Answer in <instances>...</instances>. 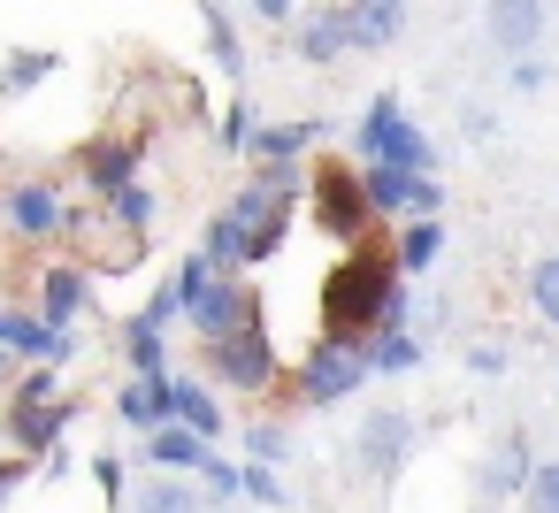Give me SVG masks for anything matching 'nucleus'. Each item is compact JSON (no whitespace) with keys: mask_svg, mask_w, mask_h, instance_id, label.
<instances>
[{"mask_svg":"<svg viewBox=\"0 0 559 513\" xmlns=\"http://www.w3.org/2000/svg\"><path fill=\"white\" fill-rule=\"evenodd\" d=\"M429 360L421 330H391V337H368V375H414Z\"/></svg>","mask_w":559,"mask_h":513,"instance_id":"obj_28","label":"nucleus"},{"mask_svg":"<svg viewBox=\"0 0 559 513\" xmlns=\"http://www.w3.org/2000/svg\"><path fill=\"white\" fill-rule=\"evenodd\" d=\"M146 460H154L162 475H192V467H207V460H215V444H200L192 429H177V421H169V429H154V437H146Z\"/></svg>","mask_w":559,"mask_h":513,"instance_id":"obj_25","label":"nucleus"},{"mask_svg":"<svg viewBox=\"0 0 559 513\" xmlns=\"http://www.w3.org/2000/svg\"><path fill=\"white\" fill-rule=\"evenodd\" d=\"M292 55H299L307 70H330V62H345V55H353V9H314V16H299V32H292Z\"/></svg>","mask_w":559,"mask_h":513,"instance_id":"obj_13","label":"nucleus"},{"mask_svg":"<svg viewBox=\"0 0 559 513\" xmlns=\"http://www.w3.org/2000/svg\"><path fill=\"white\" fill-rule=\"evenodd\" d=\"M399 123H406V93H376V100L360 108V123H353V169L376 162V146H383Z\"/></svg>","mask_w":559,"mask_h":513,"instance_id":"obj_23","label":"nucleus"},{"mask_svg":"<svg viewBox=\"0 0 559 513\" xmlns=\"http://www.w3.org/2000/svg\"><path fill=\"white\" fill-rule=\"evenodd\" d=\"M200 498H207V505H230V498H246V460H223V452H215V460L200 467Z\"/></svg>","mask_w":559,"mask_h":513,"instance_id":"obj_32","label":"nucleus"},{"mask_svg":"<svg viewBox=\"0 0 559 513\" xmlns=\"http://www.w3.org/2000/svg\"><path fill=\"white\" fill-rule=\"evenodd\" d=\"M467 375H506V345H467Z\"/></svg>","mask_w":559,"mask_h":513,"instance_id":"obj_42","label":"nucleus"},{"mask_svg":"<svg viewBox=\"0 0 559 513\" xmlns=\"http://www.w3.org/2000/svg\"><path fill=\"white\" fill-rule=\"evenodd\" d=\"M55 70H62L55 47H9V55H0V100H32Z\"/></svg>","mask_w":559,"mask_h":513,"instance_id":"obj_19","label":"nucleus"},{"mask_svg":"<svg viewBox=\"0 0 559 513\" xmlns=\"http://www.w3.org/2000/svg\"><path fill=\"white\" fill-rule=\"evenodd\" d=\"M16 391V353H0V398Z\"/></svg>","mask_w":559,"mask_h":513,"instance_id":"obj_44","label":"nucleus"},{"mask_svg":"<svg viewBox=\"0 0 559 513\" xmlns=\"http://www.w3.org/2000/svg\"><path fill=\"white\" fill-rule=\"evenodd\" d=\"M108 414H116L123 429H139V437H154V429L169 421V375H162V383H139V375H123V383L108 391Z\"/></svg>","mask_w":559,"mask_h":513,"instance_id":"obj_15","label":"nucleus"},{"mask_svg":"<svg viewBox=\"0 0 559 513\" xmlns=\"http://www.w3.org/2000/svg\"><path fill=\"white\" fill-rule=\"evenodd\" d=\"M246 322H261V299H253L246 276H215V284L200 291V307L185 314V330H192L200 345H223V337H238Z\"/></svg>","mask_w":559,"mask_h":513,"instance_id":"obj_9","label":"nucleus"},{"mask_svg":"<svg viewBox=\"0 0 559 513\" xmlns=\"http://www.w3.org/2000/svg\"><path fill=\"white\" fill-rule=\"evenodd\" d=\"M253 131H261L253 100H246V93H230V108L215 116V146H223V154H246V146H253Z\"/></svg>","mask_w":559,"mask_h":513,"instance_id":"obj_29","label":"nucleus"},{"mask_svg":"<svg viewBox=\"0 0 559 513\" xmlns=\"http://www.w3.org/2000/svg\"><path fill=\"white\" fill-rule=\"evenodd\" d=\"M246 460L253 467H284L292 460V429L284 421H246Z\"/></svg>","mask_w":559,"mask_h":513,"instance_id":"obj_31","label":"nucleus"},{"mask_svg":"<svg viewBox=\"0 0 559 513\" xmlns=\"http://www.w3.org/2000/svg\"><path fill=\"white\" fill-rule=\"evenodd\" d=\"M513 93H521V100H536V93H551V62H544V55H528V62H513Z\"/></svg>","mask_w":559,"mask_h":513,"instance_id":"obj_39","label":"nucleus"},{"mask_svg":"<svg viewBox=\"0 0 559 513\" xmlns=\"http://www.w3.org/2000/svg\"><path fill=\"white\" fill-rule=\"evenodd\" d=\"M154 215H162L154 184H131V192H123V200L108 207V223H116V230H131V238H146V230H154Z\"/></svg>","mask_w":559,"mask_h":513,"instance_id":"obj_30","label":"nucleus"},{"mask_svg":"<svg viewBox=\"0 0 559 513\" xmlns=\"http://www.w3.org/2000/svg\"><path fill=\"white\" fill-rule=\"evenodd\" d=\"M116 337H123V360H131V375H139V383H162V375H177V368H169V337L139 330L131 314H123V330H116Z\"/></svg>","mask_w":559,"mask_h":513,"instance_id":"obj_27","label":"nucleus"},{"mask_svg":"<svg viewBox=\"0 0 559 513\" xmlns=\"http://www.w3.org/2000/svg\"><path fill=\"white\" fill-rule=\"evenodd\" d=\"M528 307H536V314L559 330V253H544V261L528 269Z\"/></svg>","mask_w":559,"mask_h":513,"instance_id":"obj_34","label":"nucleus"},{"mask_svg":"<svg viewBox=\"0 0 559 513\" xmlns=\"http://www.w3.org/2000/svg\"><path fill=\"white\" fill-rule=\"evenodd\" d=\"M521 513H559V460H536V475H528V498H521Z\"/></svg>","mask_w":559,"mask_h":513,"instance_id":"obj_38","label":"nucleus"},{"mask_svg":"<svg viewBox=\"0 0 559 513\" xmlns=\"http://www.w3.org/2000/svg\"><path fill=\"white\" fill-rule=\"evenodd\" d=\"M437 253H444V223H399L391 261H399V276H406V284H414V276H429V269H437Z\"/></svg>","mask_w":559,"mask_h":513,"instance_id":"obj_24","label":"nucleus"},{"mask_svg":"<svg viewBox=\"0 0 559 513\" xmlns=\"http://www.w3.org/2000/svg\"><path fill=\"white\" fill-rule=\"evenodd\" d=\"M93 269L85 261H47L39 276H32V314L47 322V330H78L85 314H93Z\"/></svg>","mask_w":559,"mask_h":513,"instance_id":"obj_8","label":"nucleus"},{"mask_svg":"<svg viewBox=\"0 0 559 513\" xmlns=\"http://www.w3.org/2000/svg\"><path fill=\"white\" fill-rule=\"evenodd\" d=\"M368 383V345H345V337H314L307 353H299V368H292V398L299 406H345L353 391Z\"/></svg>","mask_w":559,"mask_h":513,"instance_id":"obj_5","label":"nucleus"},{"mask_svg":"<svg viewBox=\"0 0 559 513\" xmlns=\"http://www.w3.org/2000/svg\"><path fill=\"white\" fill-rule=\"evenodd\" d=\"M307 215H314V230L337 238L345 253L376 238V207H368L353 162H314V169H307Z\"/></svg>","mask_w":559,"mask_h":513,"instance_id":"obj_3","label":"nucleus"},{"mask_svg":"<svg viewBox=\"0 0 559 513\" xmlns=\"http://www.w3.org/2000/svg\"><path fill=\"white\" fill-rule=\"evenodd\" d=\"M131 513H207V498H200V482H185V475H154V482L131 490Z\"/></svg>","mask_w":559,"mask_h":513,"instance_id":"obj_26","label":"nucleus"},{"mask_svg":"<svg viewBox=\"0 0 559 513\" xmlns=\"http://www.w3.org/2000/svg\"><path fill=\"white\" fill-rule=\"evenodd\" d=\"M429 177H399V169H360V192L376 207V223H414V200H421Z\"/></svg>","mask_w":559,"mask_h":513,"instance_id":"obj_18","label":"nucleus"},{"mask_svg":"<svg viewBox=\"0 0 559 513\" xmlns=\"http://www.w3.org/2000/svg\"><path fill=\"white\" fill-rule=\"evenodd\" d=\"M360 169H399V177H437V139L406 116L383 146H376V162H360Z\"/></svg>","mask_w":559,"mask_h":513,"instance_id":"obj_17","label":"nucleus"},{"mask_svg":"<svg viewBox=\"0 0 559 513\" xmlns=\"http://www.w3.org/2000/svg\"><path fill=\"white\" fill-rule=\"evenodd\" d=\"M200 353H207V391L223 383V391H238V398H261V391H276V383H284V360H276L269 322H246L238 337L200 345Z\"/></svg>","mask_w":559,"mask_h":513,"instance_id":"obj_4","label":"nucleus"},{"mask_svg":"<svg viewBox=\"0 0 559 513\" xmlns=\"http://www.w3.org/2000/svg\"><path fill=\"white\" fill-rule=\"evenodd\" d=\"M32 475H39V467H32V460H16V452L0 460V513H9V498H16V490H24Z\"/></svg>","mask_w":559,"mask_h":513,"instance_id":"obj_40","label":"nucleus"},{"mask_svg":"<svg viewBox=\"0 0 559 513\" xmlns=\"http://www.w3.org/2000/svg\"><path fill=\"white\" fill-rule=\"evenodd\" d=\"M483 32H490L498 55L528 62L544 47V32H551V9H544V0H498V9H483Z\"/></svg>","mask_w":559,"mask_h":513,"instance_id":"obj_12","label":"nucleus"},{"mask_svg":"<svg viewBox=\"0 0 559 513\" xmlns=\"http://www.w3.org/2000/svg\"><path fill=\"white\" fill-rule=\"evenodd\" d=\"M169 421L192 429L200 444H215V437H223V398H215L200 375H169ZM169 421H162V429H169Z\"/></svg>","mask_w":559,"mask_h":513,"instance_id":"obj_14","label":"nucleus"},{"mask_svg":"<svg viewBox=\"0 0 559 513\" xmlns=\"http://www.w3.org/2000/svg\"><path fill=\"white\" fill-rule=\"evenodd\" d=\"M200 32H207V62L230 77V93L246 85V39H238V16L230 9H200Z\"/></svg>","mask_w":559,"mask_h":513,"instance_id":"obj_22","label":"nucleus"},{"mask_svg":"<svg viewBox=\"0 0 559 513\" xmlns=\"http://www.w3.org/2000/svg\"><path fill=\"white\" fill-rule=\"evenodd\" d=\"M207 284H215V269H207V261H200V246H192V253H185V261H177V269H169V291H177V307H185V314H192V307H200V291H207Z\"/></svg>","mask_w":559,"mask_h":513,"instance_id":"obj_33","label":"nucleus"},{"mask_svg":"<svg viewBox=\"0 0 559 513\" xmlns=\"http://www.w3.org/2000/svg\"><path fill=\"white\" fill-rule=\"evenodd\" d=\"M253 24H269V32H299V9H292V0H253Z\"/></svg>","mask_w":559,"mask_h":513,"instance_id":"obj_41","label":"nucleus"},{"mask_svg":"<svg viewBox=\"0 0 559 513\" xmlns=\"http://www.w3.org/2000/svg\"><path fill=\"white\" fill-rule=\"evenodd\" d=\"M85 467H93V490H100V498H108V513H116V505L131 498V475H123V460H116V452H100V460H85Z\"/></svg>","mask_w":559,"mask_h":513,"instance_id":"obj_36","label":"nucleus"},{"mask_svg":"<svg viewBox=\"0 0 559 513\" xmlns=\"http://www.w3.org/2000/svg\"><path fill=\"white\" fill-rule=\"evenodd\" d=\"M78 177H85V192H93L100 207H116V200L139 184V139H93V146L78 154Z\"/></svg>","mask_w":559,"mask_h":513,"instance_id":"obj_10","label":"nucleus"},{"mask_svg":"<svg viewBox=\"0 0 559 513\" xmlns=\"http://www.w3.org/2000/svg\"><path fill=\"white\" fill-rule=\"evenodd\" d=\"M528 475H536V452H528V437H521V429H506V437L483 452L475 490H483L490 505H506V498H528Z\"/></svg>","mask_w":559,"mask_h":513,"instance_id":"obj_11","label":"nucleus"},{"mask_svg":"<svg viewBox=\"0 0 559 513\" xmlns=\"http://www.w3.org/2000/svg\"><path fill=\"white\" fill-rule=\"evenodd\" d=\"M399 291H406V276H399L391 246H383V238L353 246V253L322 276V337H345V345L383 337V307H391Z\"/></svg>","mask_w":559,"mask_h":513,"instance_id":"obj_1","label":"nucleus"},{"mask_svg":"<svg viewBox=\"0 0 559 513\" xmlns=\"http://www.w3.org/2000/svg\"><path fill=\"white\" fill-rule=\"evenodd\" d=\"M353 9V55H383L399 32H406V9L399 0H345Z\"/></svg>","mask_w":559,"mask_h":513,"instance_id":"obj_20","label":"nucleus"},{"mask_svg":"<svg viewBox=\"0 0 559 513\" xmlns=\"http://www.w3.org/2000/svg\"><path fill=\"white\" fill-rule=\"evenodd\" d=\"M314 146H322V123H314V116H307V123H261L253 146H246V162H253V169H276V162H307Z\"/></svg>","mask_w":559,"mask_h":513,"instance_id":"obj_16","label":"nucleus"},{"mask_svg":"<svg viewBox=\"0 0 559 513\" xmlns=\"http://www.w3.org/2000/svg\"><path fill=\"white\" fill-rule=\"evenodd\" d=\"M200 261H207L215 276H246V223H238L230 207L207 215V230H200Z\"/></svg>","mask_w":559,"mask_h":513,"instance_id":"obj_21","label":"nucleus"},{"mask_svg":"<svg viewBox=\"0 0 559 513\" xmlns=\"http://www.w3.org/2000/svg\"><path fill=\"white\" fill-rule=\"evenodd\" d=\"M70 467H78V460H70V444H55V452H47V467H39V475H47V482H62V475H70Z\"/></svg>","mask_w":559,"mask_h":513,"instance_id":"obj_43","label":"nucleus"},{"mask_svg":"<svg viewBox=\"0 0 559 513\" xmlns=\"http://www.w3.org/2000/svg\"><path fill=\"white\" fill-rule=\"evenodd\" d=\"M0 223L16 238H32V246H62L70 238V200H62L55 177H24V184L0 192Z\"/></svg>","mask_w":559,"mask_h":513,"instance_id":"obj_7","label":"nucleus"},{"mask_svg":"<svg viewBox=\"0 0 559 513\" xmlns=\"http://www.w3.org/2000/svg\"><path fill=\"white\" fill-rule=\"evenodd\" d=\"M246 498H253V505H269V513H284V505H292L284 475H276V467H253V460H246Z\"/></svg>","mask_w":559,"mask_h":513,"instance_id":"obj_37","label":"nucleus"},{"mask_svg":"<svg viewBox=\"0 0 559 513\" xmlns=\"http://www.w3.org/2000/svg\"><path fill=\"white\" fill-rule=\"evenodd\" d=\"M414 444H421V429H414L406 406H368L360 429H353V467H360L368 482H391V475L414 460Z\"/></svg>","mask_w":559,"mask_h":513,"instance_id":"obj_6","label":"nucleus"},{"mask_svg":"<svg viewBox=\"0 0 559 513\" xmlns=\"http://www.w3.org/2000/svg\"><path fill=\"white\" fill-rule=\"evenodd\" d=\"M78 414H85V406L62 391V375H55V368H24V375H16V391H9V406H0V429H9L16 460L47 467V452L70 437V421H78Z\"/></svg>","mask_w":559,"mask_h":513,"instance_id":"obj_2","label":"nucleus"},{"mask_svg":"<svg viewBox=\"0 0 559 513\" xmlns=\"http://www.w3.org/2000/svg\"><path fill=\"white\" fill-rule=\"evenodd\" d=\"M131 322H139V330H154V337H169V322H185V307H177V291H169V284H154V291H146V307H139Z\"/></svg>","mask_w":559,"mask_h":513,"instance_id":"obj_35","label":"nucleus"}]
</instances>
